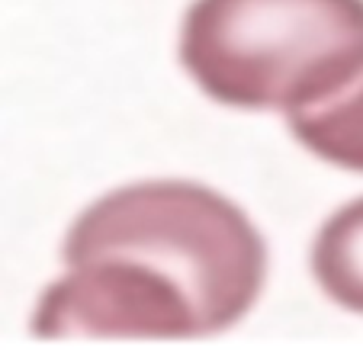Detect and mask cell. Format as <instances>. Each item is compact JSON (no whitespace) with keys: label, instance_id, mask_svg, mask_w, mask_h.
<instances>
[{"label":"cell","instance_id":"277c9868","mask_svg":"<svg viewBox=\"0 0 363 350\" xmlns=\"http://www.w3.org/2000/svg\"><path fill=\"white\" fill-rule=\"evenodd\" d=\"M308 264L331 303L363 315V196L344 203L322 222Z\"/></svg>","mask_w":363,"mask_h":350},{"label":"cell","instance_id":"3957f363","mask_svg":"<svg viewBox=\"0 0 363 350\" xmlns=\"http://www.w3.org/2000/svg\"><path fill=\"white\" fill-rule=\"evenodd\" d=\"M293 138L318 161L363 174V68L322 100L286 113Z\"/></svg>","mask_w":363,"mask_h":350},{"label":"cell","instance_id":"7a4b0ae2","mask_svg":"<svg viewBox=\"0 0 363 350\" xmlns=\"http://www.w3.org/2000/svg\"><path fill=\"white\" fill-rule=\"evenodd\" d=\"M177 55L216 103L293 113L363 68V0H193Z\"/></svg>","mask_w":363,"mask_h":350},{"label":"cell","instance_id":"6da1fadb","mask_svg":"<svg viewBox=\"0 0 363 350\" xmlns=\"http://www.w3.org/2000/svg\"><path fill=\"white\" fill-rule=\"evenodd\" d=\"M65 273L33 312L35 337L193 341L245 322L267 283V241L225 193L138 180L71 222Z\"/></svg>","mask_w":363,"mask_h":350}]
</instances>
